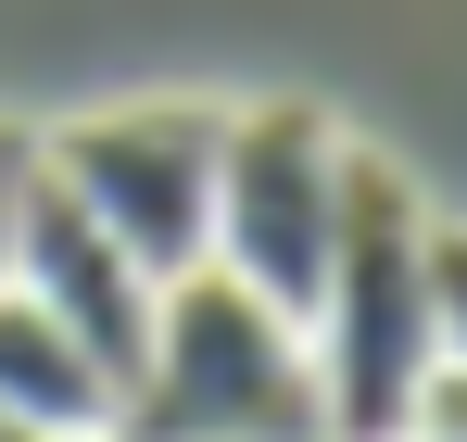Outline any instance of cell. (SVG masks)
I'll return each mask as SVG.
<instances>
[{"instance_id": "obj_1", "label": "cell", "mask_w": 467, "mask_h": 442, "mask_svg": "<svg viewBox=\"0 0 467 442\" xmlns=\"http://www.w3.org/2000/svg\"><path fill=\"white\" fill-rule=\"evenodd\" d=\"M304 354H316L328 442H391L417 367L442 354L430 342V203L391 152L341 164V240H328V279H316Z\"/></svg>"}, {"instance_id": "obj_2", "label": "cell", "mask_w": 467, "mask_h": 442, "mask_svg": "<svg viewBox=\"0 0 467 442\" xmlns=\"http://www.w3.org/2000/svg\"><path fill=\"white\" fill-rule=\"evenodd\" d=\"M114 442H328L316 405V354L278 303L240 279H177L152 316V354L114 392Z\"/></svg>"}, {"instance_id": "obj_3", "label": "cell", "mask_w": 467, "mask_h": 442, "mask_svg": "<svg viewBox=\"0 0 467 442\" xmlns=\"http://www.w3.org/2000/svg\"><path fill=\"white\" fill-rule=\"evenodd\" d=\"M215 140H228V101H101V114L38 140V177L152 291H177L215 253Z\"/></svg>"}, {"instance_id": "obj_4", "label": "cell", "mask_w": 467, "mask_h": 442, "mask_svg": "<svg viewBox=\"0 0 467 442\" xmlns=\"http://www.w3.org/2000/svg\"><path fill=\"white\" fill-rule=\"evenodd\" d=\"M341 164H354V140L328 127V101H228V140H215V253L202 266L304 329L316 279H328V240H341Z\"/></svg>"}, {"instance_id": "obj_5", "label": "cell", "mask_w": 467, "mask_h": 442, "mask_svg": "<svg viewBox=\"0 0 467 442\" xmlns=\"http://www.w3.org/2000/svg\"><path fill=\"white\" fill-rule=\"evenodd\" d=\"M13 291L38 303V316H64L88 354H101V379H114V392L140 379L164 291H152V279H140V266H127V253L77 216V203H64V190H51V177L26 190V227H13Z\"/></svg>"}, {"instance_id": "obj_6", "label": "cell", "mask_w": 467, "mask_h": 442, "mask_svg": "<svg viewBox=\"0 0 467 442\" xmlns=\"http://www.w3.org/2000/svg\"><path fill=\"white\" fill-rule=\"evenodd\" d=\"M0 417L64 430V442H114V379H101V354H88L64 316H38L13 279H0Z\"/></svg>"}, {"instance_id": "obj_7", "label": "cell", "mask_w": 467, "mask_h": 442, "mask_svg": "<svg viewBox=\"0 0 467 442\" xmlns=\"http://www.w3.org/2000/svg\"><path fill=\"white\" fill-rule=\"evenodd\" d=\"M391 442H467V367H455V354H430V367H417V392H404Z\"/></svg>"}, {"instance_id": "obj_8", "label": "cell", "mask_w": 467, "mask_h": 442, "mask_svg": "<svg viewBox=\"0 0 467 442\" xmlns=\"http://www.w3.org/2000/svg\"><path fill=\"white\" fill-rule=\"evenodd\" d=\"M430 342L467 367V227L430 216Z\"/></svg>"}, {"instance_id": "obj_9", "label": "cell", "mask_w": 467, "mask_h": 442, "mask_svg": "<svg viewBox=\"0 0 467 442\" xmlns=\"http://www.w3.org/2000/svg\"><path fill=\"white\" fill-rule=\"evenodd\" d=\"M26 190H38V127L0 114V279H13V227H26Z\"/></svg>"}, {"instance_id": "obj_10", "label": "cell", "mask_w": 467, "mask_h": 442, "mask_svg": "<svg viewBox=\"0 0 467 442\" xmlns=\"http://www.w3.org/2000/svg\"><path fill=\"white\" fill-rule=\"evenodd\" d=\"M0 442H64V430H26V417H0Z\"/></svg>"}]
</instances>
